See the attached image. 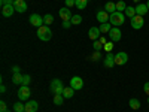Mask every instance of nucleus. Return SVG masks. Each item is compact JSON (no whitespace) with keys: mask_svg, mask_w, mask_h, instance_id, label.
<instances>
[{"mask_svg":"<svg viewBox=\"0 0 149 112\" xmlns=\"http://www.w3.org/2000/svg\"><path fill=\"white\" fill-rule=\"evenodd\" d=\"M146 6H148V9H149V0H148V2H146Z\"/></svg>","mask_w":149,"mask_h":112,"instance_id":"obj_43","label":"nucleus"},{"mask_svg":"<svg viewBox=\"0 0 149 112\" xmlns=\"http://www.w3.org/2000/svg\"><path fill=\"white\" fill-rule=\"evenodd\" d=\"M70 87H72L74 91L81 90L82 87H84V81H82V78H79V76H73V78L70 79Z\"/></svg>","mask_w":149,"mask_h":112,"instance_id":"obj_9","label":"nucleus"},{"mask_svg":"<svg viewBox=\"0 0 149 112\" xmlns=\"http://www.w3.org/2000/svg\"><path fill=\"white\" fill-rule=\"evenodd\" d=\"M113 43H115V42H112V41L107 42V43L103 46V48H104V51H106V52H112V49H113Z\"/></svg>","mask_w":149,"mask_h":112,"instance_id":"obj_33","label":"nucleus"},{"mask_svg":"<svg viewBox=\"0 0 149 112\" xmlns=\"http://www.w3.org/2000/svg\"><path fill=\"white\" fill-rule=\"evenodd\" d=\"M37 37H39L40 41H43V42L51 41V39H52V30L49 29L48 26H45V24H43L42 27L37 29Z\"/></svg>","mask_w":149,"mask_h":112,"instance_id":"obj_2","label":"nucleus"},{"mask_svg":"<svg viewBox=\"0 0 149 112\" xmlns=\"http://www.w3.org/2000/svg\"><path fill=\"white\" fill-rule=\"evenodd\" d=\"M30 24H31V26L33 27H37V29H39V27H42L43 26V17H40L39 14H33V15H30Z\"/></svg>","mask_w":149,"mask_h":112,"instance_id":"obj_6","label":"nucleus"},{"mask_svg":"<svg viewBox=\"0 0 149 112\" xmlns=\"http://www.w3.org/2000/svg\"><path fill=\"white\" fill-rule=\"evenodd\" d=\"M93 46H94V51H102V48H103V45H102V42L100 41H94L93 42Z\"/></svg>","mask_w":149,"mask_h":112,"instance_id":"obj_30","label":"nucleus"},{"mask_svg":"<svg viewBox=\"0 0 149 112\" xmlns=\"http://www.w3.org/2000/svg\"><path fill=\"white\" fill-rule=\"evenodd\" d=\"M58 15H60V18L63 20V21H70L72 20V12H70V8H61L60 10H58Z\"/></svg>","mask_w":149,"mask_h":112,"instance_id":"obj_10","label":"nucleus"},{"mask_svg":"<svg viewBox=\"0 0 149 112\" xmlns=\"http://www.w3.org/2000/svg\"><path fill=\"white\" fill-rule=\"evenodd\" d=\"M30 82H31V76H30V75H24V76H22V84H21V85H27V87H29Z\"/></svg>","mask_w":149,"mask_h":112,"instance_id":"obj_31","label":"nucleus"},{"mask_svg":"<svg viewBox=\"0 0 149 112\" xmlns=\"http://www.w3.org/2000/svg\"><path fill=\"white\" fill-rule=\"evenodd\" d=\"M143 24H145V20L142 15H136L134 18H131V27L136 30H140L143 27Z\"/></svg>","mask_w":149,"mask_h":112,"instance_id":"obj_8","label":"nucleus"},{"mask_svg":"<svg viewBox=\"0 0 149 112\" xmlns=\"http://www.w3.org/2000/svg\"><path fill=\"white\" fill-rule=\"evenodd\" d=\"M70 22H72V24H74V26H78V24H81V22H82V17H81V15H73V17H72V20H70Z\"/></svg>","mask_w":149,"mask_h":112,"instance_id":"obj_29","label":"nucleus"},{"mask_svg":"<svg viewBox=\"0 0 149 112\" xmlns=\"http://www.w3.org/2000/svg\"><path fill=\"white\" fill-rule=\"evenodd\" d=\"M98 41L102 42V45H103V46L107 43V41H106V37H104V36H100V37H98Z\"/></svg>","mask_w":149,"mask_h":112,"instance_id":"obj_38","label":"nucleus"},{"mask_svg":"<svg viewBox=\"0 0 149 112\" xmlns=\"http://www.w3.org/2000/svg\"><path fill=\"white\" fill-rule=\"evenodd\" d=\"M127 9V3L124 2V0H119V2H116V10L118 12H125Z\"/></svg>","mask_w":149,"mask_h":112,"instance_id":"obj_24","label":"nucleus"},{"mask_svg":"<svg viewBox=\"0 0 149 112\" xmlns=\"http://www.w3.org/2000/svg\"><path fill=\"white\" fill-rule=\"evenodd\" d=\"M127 61H128V54L127 52H124V51L116 52V55H115V64L116 66H124V64H127Z\"/></svg>","mask_w":149,"mask_h":112,"instance_id":"obj_5","label":"nucleus"},{"mask_svg":"<svg viewBox=\"0 0 149 112\" xmlns=\"http://www.w3.org/2000/svg\"><path fill=\"white\" fill-rule=\"evenodd\" d=\"M73 94H74V90L72 88V87H66L64 91H63V97H64V99H72Z\"/></svg>","mask_w":149,"mask_h":112,"instance_id":"obj_19","label":"nucleus"},{"mask_svg":"<svg viewBox=\"0 0 149 112\" xmlns=\"http://www.w3.org/2000/svg\"><path fill=\"white\" fill-rule=\"evenodd\" d=\"M95 17H97V21H98V22L103 24V22H109V17H110V14H107L106 10H98Z\"/></svg>","mask_w":149,"mask_h":112,"instance_id":"obj_14","label":"nucleus"},{"mask_svg":"<svg viewBox=\"0 0 149 112\" xmlns=\"http://www.w3.org/2000/svg\"><path fill=\"white\" fill-rule=\"evenodd\" d=\"M14 8H15L17 12H19V14H24V12L27 10L26 0H15V2H14Z\"/></svg>","mask_w":149,"mask_h":112,"instance_id":"obj_11","label":"nucleus"},{"mask_svg":"<svg viewBox=\"0 0 149 112\" xmlns=\"http://www.w3.org/2000/svg\"><path fill=\"white\" fill-rule=\"evenodd\" d=\"M86 5H88V0H74V6H76L78 9H85Z\"/></svg>","mask_w":149,"mask_h":112,"instance_id":"obj_22","label":"nucleus"},{"mask_svg":"<svg viewBox=\"0 0 149 112\" xmlns=\"http://www.w3.org/2000/svg\"><path fill=\"white\" fill-rule=\"evenodd\" d=\"M136 15H137V14H136V8L127 6V9H125V17H128V18L131 20V18H134Z\"/></svg>","mask_w":149,"mask_h":112,"instance_id":"obj_21","label":"nucleus"},{"mask_svg":"<svg viewBox=\"0 0 149 112\" xmlns=\"http://www.w3.org/2000/svg\"><path fill=\"white\" fill-rule=\"evenodd\" d=\"M12 72H14V73H19V66H14V67H12Z\"/></svg>","mask_w":149,"mask_h":112,"instance_id":"obj_40","label":"nucleus"},{"mask_svg":"<svg viewBox=\"0 0 149 112\" xmlns=\"http://www.w3.org/2000/svg\"><path fill=\"white\" fill-rule=\"evenodd\" d=\"M12 82L14 84H22V75L21 73H14V76H12Z\"/></svg>","mask_w":149,"mask_h":112,"instance_id":"obj_26","label":"nucleus"},{"mask_svg":"<svg viewBox=\"0 0 149 112\" xmlns=\"http://www.w3.org/2000/svg\"><path fill=\"white\" fill-rule=\"evenodd\" d=\"M124 21H125V14H122V12H113V14H110L109 17V22L112 24L113 27H119L124 24Z\"/></svg>","mask_w":149,"mask_h":112,"instance_id":"obj_1","label":"nucleus"},{"mask_svg":"<svg viewBox=\"0 0 149 112\" xmlns=\"http://www.w3.org/2000/svg\"><path fill=\"white\" fill-rule=\"evenodd\" d=\"M109 37H110V41H112V42H118V41H121L122 33H121L119 27H112L110 32H109Z\"/></svg>","mask_w":149,"mask_h":112,"instance_id":"obj_7","label":"nucleus"},{"mask_svg":"<svg viewBox=\"0 0 149 112\" xmlns=\"http://www.w3.org/2000/svg\"><path fill=\"white\" fill-rule=\"evenodd\" d=\"M37 108H39V103L36 100H30L26 103V112H36Z\"/></svg>","mask_w":149,"mask_h":112,"instance_id":"obj_17","label":"nucleus"},{"mask_svg":"<svg viewBox=\"0 0 149 112\" xmlns=\"http://www.w3.org/2000/svg\"><path fill=\"white\" fill-rule=\"evenodd\" d=\"M0 112H10L9 108H8V105L5 102H0Z\"/></svg>","mask_w":149,"mask_h":112,"instance_id":"obj_34","label":"nucleus"},{"mask_svg":"<svg viewBox=\"0 0 149 112\" xmlns=\"http://www.w3.org/2000/svg\"><path fill=\"white\" fill-rule=\"evenodd\" d=\"M63 102H64V97H63V94H55V96H54V105L61 106V105H63Z\"/></svg>","mask_w":149,"mask_h":112,"instance_id":"obj_25","label":"nucleus"},{"mask_svg":"<svg viewBox=\"0 0 149 112\" xmlns=\"http://www.w3.org/2000/svg\"><path fill=\"white\" fill-rule=\"evenodd\" d=\"M14 12H17L15 8H14V5H8V6H3V8H2V15H3L5 18L12 17V15H14Z\"/></svg>","mask_w":149,"mask_h":112,"instance_id":"obj_13","label":"nucleus"},{"mask_svg":"<svg viewBox=\"0 0 149 112\" xmlns=\"http://www.w3.org/2000/svg\"><path fill=\"white\" fill-rule=\"evenodd\" d=\"M100 32L102 33H109L110 32V29H112V24L110 22H103V24H100Z\"/></svg>","mask_w":149,"mask_h":112,"instance_id":"obj_23","label":"nucleus"},{"mask_svg":"<svg viewBox=\"0 0 149 112\" xmlns=\"http://www.w3.org/2000/svg\"><path fill=\"white\" fill-rule=\"evenodd\" d=\"M148 103H149V96H148Z\"/></svg>","mask_w":149,"mask_h":112,"instance_id":"obj_44","label":"nucleus"},{"mask_svg":"<svg viewBox=\"0 0 149 112\" xmlns=\"http://www.w3.org/2000/svg\"><path fill=\"white\" fill-rule=\"evenodd\" d=\"M14 111L15 112H26V105H22L21 102H18V103L14 105Z\"/></svg>","mask_w":149,"mask_h":112,"instance_id":"obj_27","label":"nucleus"},{"mask_svg":"<svg viewBox=\"0 0 149 112\" xmlns=\"http://www.w3.org/2000/svg\"><path fill=\"white\" fill-rule=\"evenodd\" d=\"M128 105H130V108H131L133 111H137V109H140V102L137 100V99H130Z\"/></svg>","mask_w":149,"mask_h":112,"instance_id":"obj_20","label":"nucleus"},{"mask_svg":"<svg viewBox=\"0 0 149 112\" xmlns=\"http://www.w3.org/2000/svg\"><path fill=\"white\" fill-rule=\"evenodd\" d=\"M43 22H45V26H49V24H52L54 22V17L51 14H46L43 17Z\"/></svg>","mask_w":149,"mask_h":112,"instance_id":"obj_28","label":"nucleus"},{"mask_svg":"<svg viewBox=\"0 0 149 112\" xmlns=\"http://www.w3.org/2000/svg\"><path fill=\"white\" fill-rule=\"evenodd\" d=\"M102 57H103V55H102V51H95V52H94L90 58H91V60H94V61H98Z\"/></svg>","mask_w":149,"mask_h":112,"instance_id":"obj_32","label":"nucleus"},{"mask_svg":"<svg viewBox=\"0 0 149 112\" xmlns=\"http://www.w3.org/2000/svg\"><path fill=\"white\" fill-rule=\"evenodd\" d=\"M0 91H2V93H6V87H5V84L0 85Z\"/></svg>","mask_w":149,"mask_h":112,"instance_id":"obj_41","label":"nucleus"},{"mask_svg":"<svg viewBox=\"0 0 149 112\" xmlns=\"http://www.w3.org/2000/svg\"><path fill=\"white\" fill-rule=\"evenodd\" d=\"M14 2L15 0H0V5L3 8V6H8V5H14Z\"/></svg>","mask_w":149,"mask_h":112,"instance_id":"obj_35","label":"nucleus"},{"mask_svg":"<svg viewBox=\"0 0 149 112\" xmlns=\"http://www.w3.org/2000/svg\"><path fill=\"white\" fill-rule=\"evenodd\" d=\"M88 36H90L91 41H97L98 37L102 36V32H100V29H98V27H91L90 32H88Z\"/></svg>","mask_w":149,"mask_h":112,"instance_id":"obj_15","label":"nucleus"},{"mask_svg":"<svg viewBox=\"0 0 149 112\" xmlns=\"http://www.w3.org/2000/svg\"><path fill=\"white\" fill-rule=\"evenodd\" d=\"M49 88H51V91H52L54 96H55V94H63V91H64L66 87L63 85V82H61L60 79H54V81L51 82V85H49Z\"/></svg>","mask_w":149,"mask_h":112,"instance_id":"obj_3","label":"nucleus"},{"mask_svg":"<svg viewBox=\"0 0 149 112\" xmlns=\"http://www.w3.org/2000/svg\"><path fill=\"white\" fill-rule=\"evenodd\" d=\"M149 12V9H148V6H146V3H139L137 6H136V14L137 15H146Z\"/></svg>","mask_w":149,"mask_h":112,"instance_id":"obj_16","label":"nucleus"},{"mask_svg":"<svg viewBox=\"0 0 149 112\" xmlns=\"http://www.w3.org/2000/svg\"><path fill=\"white\" fill-rule=\"evenodd\" d=\"M134 2H136V3H137V5H139V3H140V0H134Z\"/></svg>","mask_w":149,"mask_h":112,"instance_id":"obj_42","label":"nucleus"},{"mask_svg":"<svg viewBox=\"0 0 149 112\" xmlns=\"http://www.w3.org/2000/svg\"><path fill=\"white\" fill-rule=\"evenodd\" d=\"M104 66L107 69H112V67H115V54H112V52H107L106 57H104Z\"/></svg>","mask_w":149,"mask_h":112,"instance_id":"obj_12","label":"nucleus"},{"mask_svg":"<svg viewBox=\"0 0 149 112\" xmlns=\"http://www.w3.org/2000/svg\"><path fill=\"white\" fill-rule=\"evenodd\" d=\"M104 10L107 12V14H113V12H116V3L107 2V3L104 5Z\"/></svg>","mask_w":149,"mask_h":112,"instance_id":"obj_18","label":"nucleus"},{"mask_svg":"<svg viewBox=\"0 0 149 112\" xmlns=\"http://www.w3.org/2000/svg\"><path fill=\"white\" fill-rule=\"evenodd\" d=\"M70 26H72L70 21H63V27H64V29H69Z\"/></svg>","mask_w":149,"mask_h":112,"instance_id":"obj_39","label":"nucleus"},{"mask_svg":"<svg viewBox=\"0 0 149 112\" xmlns=\"http://www.w3.org/2000/svg\"><path fill=\"white\" fill-rule=\"evenodd\" d=\"M30 94H31V91H30V88H29L27 85H21V87H19V90H18V97H19L21 102L29 100V99H30Z\"/></svg>","mask_w":149,"mask_h":112,"instance_id":"obj_4","label":"nucleus"},{"mask_svg":"<svg viewBox=\"0 0 149 112\" xmlns=\"http://www.w3.org/2000/svg\"><path fill=\"white\" fill-rule=\"evenodd\" d=\"M143 91L149 96V82H145V85H143Z\"/></svg>","mask_w":149,"mask_h":112,"instance_id":"obj_37","label":"nucleus"},{"mask_svg":"<svg viewBox=\"0 0 149 112\" xmlns=\"http://www.w3.org/2000/svg\"><path fill=\"white\" fill-rule=\"evenodd\" d=\"M74 6V0H66V8H72Z\"/></svg>","mask_w":149,"mask_h":112,"instance_id":"obj_36","label":"nucleus"}]
</instances>
